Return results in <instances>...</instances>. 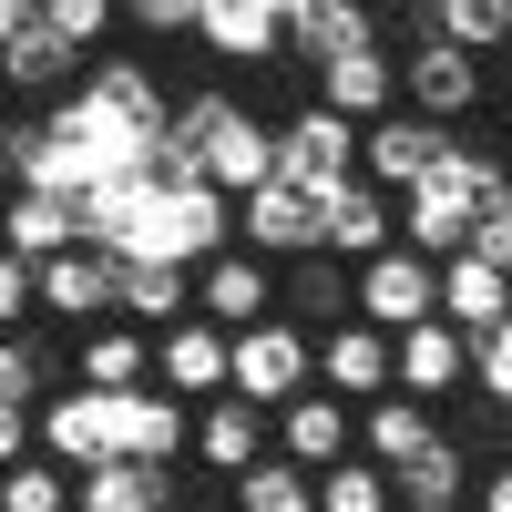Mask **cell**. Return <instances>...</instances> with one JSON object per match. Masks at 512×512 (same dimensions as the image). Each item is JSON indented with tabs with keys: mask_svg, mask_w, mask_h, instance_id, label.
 I'll return each mask as SVG.
<instances>
[{
	"mask_svg": "<svg viewBox=\"0 0 512 512\" xmlns=\"http://www.w3.org/2000/svg\"><path fill=\"white\" fill-rule=\"evenodd\" d=\"M431 441H441V431H431V410H420V400H400V390L359 410V461H369V472H410V461L431 451Z\"/></svg>",
	"mask_w": 512,
	"mask_h": 512,
	"instance_id": "603a6c76",
	"label": "cell"
},
{
	"mask_svg": "<svg viewBox=\"0 0 512 512\" xmlns=\"http://www.w3.org/2000/svg\"><path fill=\"white\" fill-rule=\"evenodd\" d=\"M41 21H52L82 62H103V41L123 31V11H103V0H41Z\"/></svg>",
	"mask_w": 512,
	"mask_h": 512,
	"instance_id": "1f68e13d",
	"label": "cell"
},
{
	"mask_svg": "<svg viewBox=\"0 0 512 512\" xmlns=\"http://www.w3.org/2000/svg\"><path fill=\"white\" fill-rule=\"evenodd\" d=\"M144 379H154V338L144 328H93V338H82V349H72V390H103V400H134L144 390Z\"/></svg>",
	"mask_w": 512,
	"mask_h": 512,
	"instance_id": "ffe728a7",
	"label": "cell"
},
{
	"mask_svg": "<svg viewBox=\"0 0 512 512\" xmlns=\"http://www.w3.org/2000/svg\"><path fill=\"white\" fill-rule=\"evenodd\" d=\"M113 318L144 328V338L185 328V318H195V277H185V267H154V256H123V277H113Z\"/></svg>",
	"mask_w": 512,
	"mask_h": 512,
	"instance_id": "ac0fdd59",
	"label": "cell"
},
{
	"mask_svg": "<svg viewBox=\"0 0 512 512\" xmlns=\"http://www.w3.org/2000/svg\"><path fill=\"white\" fill-rule=\"evenodd\" d=\"M82 246V205L72 195H11L0 205V256H21V267H52V256H72Z\"/></svg>",
	"mask_w": 512,
	"mask_h": 512,
	"instance_id": "d6986e66",
	"label": "cell"
},
{
	"mask_svg": "<svg viewBox=\"0 0 512 512\" xmlns=\"http://www.w3.org/2000/svg\"><path fill=\"white\" fill-rule=\"evenodd\" d=\"M502 318H512V277L482 267V256H451V267H441V328L482 338V328H502Z\"/></svg>",
	"mask_w": 512,
	"mask_h": 512,
	"instance_id": "cb8c5ba5",
	"label": "cell"
},
{
	"mask_svg": "<svg viewBox=\"0 0 512 512\" xmlns=\"http://www.w3.org/2000/svg\"><path fill=\"white\" fill-rule=\"evenodd\" d=\"M41 318V297H31V267H21V256H0V338H21Z\"/></svg>",
	"mask_w": 512,
	"mask_h": 512,
	"instance_id": "d590c367",
	"label": "cell"
},
{
	"mask_svg": "<svg viewBox=\"0 0 512 512\" xmlns=\"http://www.w3.org/2000/svg\"><path fill=\"white\" fill-rule=\"evenodd\" d=\"M441 154H451V134H441V123H420V113H379V123H359V185H379V195H410Z\"/></svg>",
	"mask_w": 512,
	"mask_h": 512,
	"instance_id": "ba28073f",
	"label": "cell"
},
{
	"mask_svg": "<svg viewBox=\"0 0 512 512\" xmlns=\"http://www.w3.org/2000/svg\"><path fill=\"white\" fill-rule=\"evenodd\" d=\"M11 461H31V410L0 400V472H11Z\"/></svg>",
	"mask_w": 512,
	"mask_h": 512,
	"instance_id": "8d00e7d4",
	"label": "cell"
},
{
	"mask_svg": "<svg viewBox=\"0 0 512 512\" xmlns=\"http://www.w3.org/2000/svg\"><path fill=\"white\" fill-rule=\"evenodd\" d=\"M390 512H472V461H461V441H431L410 472H390Z\"/></svg>",
	"mask_w": 512,
	"mask_h": 512,
	"instance_id": "d4e9b609",
	"label": "cell"
},
{
	"mask_svg": "<svg viewBox=\"0 0 512 512\" xmlns=\"http://www.w3.org/2000/svg\"><path fill=\"white\" fill-rule=\"evenodd\" d=\"M113 277H123V256H103V246H72V256H52V267H31V297H41V318H62V328H113Z\"/></svg>",
	"mask_w": 512,
	"mask_h": 512,
	"instance_id": "52a82bcc",
	"label": "cell"
},
{
	"mask_svg": "<svg viewBox=\"0 0 512 512\" xmlns=\"http://www.w3.org/2000/svg\"><path fill=\"white\" fill-rule=\"evenodd\" d=\"M31 11H41V0H0V41H21V31H31Z\"/></svg>",
	"mask_w": 512,
	"mask_h": 512,
	"instance_id": "f35d334b",
	"label": "cell"
},
{
	"mask_svg": "<svg viewBox=\"0 0 512 512\" xmlns=\"http://www.w3.org/2000/svg\"><path fill=\"white\" fill-rule=\"evenodd\" d=\"M472 379H482V400H502V410H512V318L472 338Z\"/></svg>",
	"mask_w": 512,
	"mask_h": 512,
	"instance_id": "836d02e7",
	"label": "cell"
},
{
	"mask_svg": "<svg viewBox=\"0 0 512 512\" xmlns=\"http://www.w3.org/2000/svg\"><path fill=\"white\" fill-rule=\"evenodd\" d=\"M359 175V123H338V113H287L277 123V185H297V195H328V185H349Z\"/></svg>",
	"mask_w": 512,
	"mask_h": 512,
	"instance_id": "3957f363",
	"label": "cell"
},
{
	"mask_svg": "<svg viewBox=\"0 0 512 512\" xmlns=\"http://www.w3.org/2000/svg\"><path fill=\"white\" fill-rule=\"evenodd\" d=\"M113 431H123V461H144V472H175V451L195 441V420H185V400L134 390V400L113 410Z\"/></svg>",
	"mask_w": 512,
	"mask_h": 512,
	"instance_id": "7402d4cb",
	"label": "cell"
},
{
	"mask_svg": "<svg viewBox=\"0 0 512 512\" xmlns=\"http://www.w3.org/2000/svg\"><path fill=\"white\" fill-rule=\"evenodd\" d=\"M185 451H195L216 482H236V472H256V461L277 451V420H267V410H246V400L226 390V400H205V410H195V441H185Z\"/></svg>",
	"mask_w": 512,
	"mask_h": 512,
	"instance_id": "4fadbf2b",
	"label": "cell"
},
{
	"mask_svg": "<svg viewBox=\"0 0 512 512\" xmlns=\"http://www.w3.org/2000/svg\"><path fill=\"white\" fill-rule=\"evenodd\" d=\"M318 113H338V123L400 113V52H390V41H359V52L318 62Z\"/></svg>",
	"mask_w": 512,
	"mask_h": 512,
	"instance_id": "8fae6325",
	"label": "cell"
},
{
	"mask_svg": "<svg viewBox=\"0 0 512 512\" xmlns=\"http://www.w3.org/2000/svg\"><path fill=\"white\" fill-rule=\"evenodd\" d=\"M318 512H390V472H369V461L318 472Z\"/></svg>",
	"mask_w": 512,
	"mask_h": 512,
	"instance_id": "d6a6232c",
	"label": "cell"
},
{
	"mask_svg": "<svg viewBox=\"0 0 512 512\" xmlns=\"http://www.w3.org/2000/svg\"><path fill=\"white\" fill-rule=\"evenodd\" d=\"M226 246H236V205L216 185H154L134 236H123V256H154V267H185V277L216 267Z\"/></svg>",
	"mask_w": 512,
	"mask_h": 512,
	"instance_id": "6da1fadb",
	"label": "cell"
},
{
	"mask_svg": "<svg viewBox=\"0 0 512 512\" xmlns=\"http://www.w3.org/2000/svg\"><path fill=\"white\" fill-rule=\"evenodd\" d=\"M308 369H318V390L349 410V400H390V338H379L369 318H338L328 338H308Z\"/></svg>",
	"mask_w": 512,
	"mask_h": 512,
	"instance_id": "9c48e42d",
	"label": "cell"
},
{
	"mask_svg": "<svg viewBox=\"0 0 512 512\" xmlns=\"http://www.w3.org/2000/svg\"><path fill=\"white\" fill-rule=\"evenodd\" d=\"M359 41H379V21L369 11H349V0H297L287 11V62H338V52H359Z\"/></svg>",
	"mask_w": 512,
	"mask_h": 512,
	"instance_id": "484cf974",
	"label": "cell"
},
{
	"mask_svg": "<svg viewBox=\"0 0 512 512\" xmlns=\"http://www.w3.org/2000/svg\"><path fill=\"white\" fill-rule=\"evenodd\" d=\"M482 93H492V72H482L472 52H451V41H410V52H400V113L441 123V134H451Z\"/></svg>",
	"mask_w": 512,
	"mask_h": 512,
	"instance_id": "277c9868",
	"label": "cell"
},
{
	"mask_svg": "<svg viewBox=\"0 0 512 512\" xmlns=\"http://www.w3.org/2000/svg\"><path fill=\"white\" fill-rule=\"evenodd\" d=\"M226 512H318V482L308 472H297V461H256V472H236L226 482Z\"/></svg>",
	"mask_w": 512,
	"mask_h": 512,
	"instance_id": "83f0119b",
	"label": "cell"
},
{
	"mask_svg": "<svg viewBox=\"0 0 512 512\" xmlns=\"http://www.w3.org/2000/svg\"><path fill=\"white\" fill-rule=\"evenodd\" d=\"M195 318L226 328V338H236V328H267V318H277V277L256 267L246 246H226L216 267H195Z\"/></svg>",
	"mask_w": 512,
	"mask_h": 512,
	"instance_id": "7c38bea8",
	"label": "cell"
},
{
	"mask_svg": "<svg viewBox=\"0 0 512 512\" xmlns=\"http://www.w3.org/2000/svg\"><path fill=\"white\" fill-rule=\"evenodd\" d=\"M236 246L267 267V256H318V205L297 195V185H256L236 205Z\"/></svg>",
	"mask_w": 512,
	"mask_h": 512,
	"instance_id": "9a60e30c",
	"label": "cell"
},
{
	"mask_svg": "<svg viewBox=\"0 0 512 512\" xmlns=\"http://www.w3.org/2000/svg\"><path fill=\"white\" fill-rule=\"evenodd\" d=\"M431 41H451V52H502V41H512V11H502V0H441V11H431Z\"/></svg>",
	"mask_w": 512,
	"mask_h": 512,
	"instance_id": "f546056e",
	"label": "cell"
},
{
	"mask_svg": "<svg viewBox=\"0 0 512 512\" xmlns=\"http://www.w3.org/2000/svg\"><path fill=\"white\" fill-rule=\"evenodd\" d=\"M72 512H175V472L103 461V472H82V482H72Z\"/></svg>",
	"mask_w": 512,
	"mask_h": 512,
	"instance_id": "4316f807",
	"label": "cell"
},
{
	"mask_svg": "<svg viewBox=\"0 0 512 512\" xmlns=\"http://www.w3.org/2000/svg\"><path fill=\"white\" fill-rule=\"evenodd\" d=\"M0 512H72V472H52V461H11L0 472Z\"/></svg>",
	"mask_w": 512,
	"mask_h": 512,
	"instance_id": "4dcf8cb0",
	"label": "cell"
},
{
	"mask_svg": "<svg viewBox=\"0 0 512 512\" xmlns=\"http://www.w3.org/2000/svg\"><path fill=\"white\" fill-rule=\"evenodd\" d=\"M277 461H297V472H338V461H359V420L338 410L328 390H308V400H287L277 410Z\"/></svg>",
	"mask_w": 512,
	"mask_h": 512,
	"instance_id": "5bb4252c",
	"label": "cell"
},
{
	"mask_svg": "<svg viewBox=\"0 0 512 512\" xmlns=\"http://www.w3.org/2000/svg\"><path fill=\"white\" fill-rule=\"evenodd\" d=\"M390 246H400V205L379 195V185L349 175V185H328V195H318V256H338V267L359 277L369 256H390Z\"/></svg>",
	"mask_w": 512,
	"mask_h": 512,
	"instance_id": "8992f818",
	"label": "cell"
},
{
	"mask_svg": "<svg viewBox=\"0 0 512 512\" xmlns=\"http://www.w3.org/2000/svg\"><path fill=\"white\" fill-rule=\"evenodd\" d=\"M154 379H164V400H226V328H205V318H185V328H164L154 338Z\"/></svg>",
	"mask_w": 512,
	"mask_h": 512,
	"instance_id": "e0dca14e",
	"label": "cell"
},
{
	"mask_svg": "<svg viewBox=\"0 0 512 512\" xmlns=\"http://www.w3.org/2000/svg\"><path fill=\"white\" fill-rule=\"evenodd\" d=\"M82 72H93V62H82L72 41L41 21V11H31V31H21V41H0V93H31V103L52 93V103H62V93H82Z\"/></svg>",
	"mask_w": 512,
	"mask_h": 512,
	"instance_id": "2e32d148",
	"label": "cell"
},
{
	"mask_svg": "<svg viewBox=\"0 0 512 512\" xmlns=\"http://www.w3.org/2000/svg\"><path fill=\"white\" fill-rule=\"evenodd\" d=\"M226 390L246 400V410H287V400H308L318 390V369H308V328L297 318H267V328H236L226 338Z\"/></svg>",
	"mask_w": 512,
	"mask_h": 512,
	"instance_id": "7a4b0ae2",
	"label": "cell"
},
{
	"mask_svg": "<svg viewBox=\"0 0 512 512\" xmlns=\"http://www.w3.org/2000/svg\"><path fill=\"white\" fill-rule=\"evenodd\" d=\"M195 41L216 62H287V11H256V0H216L195 11Z\"/></svg>",
	"mask_w": 512,
	"mask_h": 512,
	"instance_id": "44dd1931",
	"label": "cell"
},
{
	"mask_svg": "<svg viewBox=\"0 0 512 512\" xmlns=\"http://www.w3.org/2000/svg\"><path fill=\"white\" fill-rule=\"evenodd\" d=\"M349 297H359V318H369L379 338H400V328H420V318H441V267H420L410 246H390V256H369V267L349 277Z\"/></svg>",
	"mask_w": 512,
	"mask_h": 512,
	"instance_id": "5b68a950",
	"label": "cell"
},
{
	"mask_svg": "<svg viewBox=\"0 0 512 512\" xmlns=\"http://www.w3.org/2000/svg\"><path fill=\"white\" fill-rule=\"evenodd\" d=\"M472 256L512 277V185H502V195H482V216H472Z\"/></svg>",
	"mask_w": 512,
	"mask_h": 512,
	"instance_id": "e575fe53",
	"label": "cell"
},
{
	"mask_svg": "<svg viewBox=\"0 0 512 512\" xmlns=\"http://www.w3.org/2000/svg\"><path fill=\"white\" fill-rule=\"evenodd\" d=\"M461 379H472V338H461V328L420 318V328H400V338H390V390H400V400L431 410V400H451V390H461Z\"/></svg>",
	"mask_w": 512,
	"mask_h": 512,
	"instance_id": "30bf717a",
	"label": "cell"
},
{
	"mask_svg": "<svg viewBox=\"0 0 512 512\" xmlns=\"http://www.w3.org/2000/svg\"><path fill=\"white\" fill-rule=\"evenodd\" d=\"M472 512H512V461H502V472H482V492H472Z\"/></svg>",
	"mask_w": 512,
	"mask_h": 512,
	"instance_id": "74e56055",
	"label": "cell"
},
{
	"mask_svg": "<svg viewBox=\"0 0 512 512\" xmlns=\"http://www.w3.org/2000/svg\"><path fill=\"white\" fill-rule=\"evenodd\" d=\"M287 308H297V318H318V338H328L338 318H359L349 267H338V256H297V267H287Z\"/></svg>",
	"mask_w": 512,
	"mask_h": 512,
	"instance_id": "f1b7e54d",
	"label": "cell"
}]
</instances>
